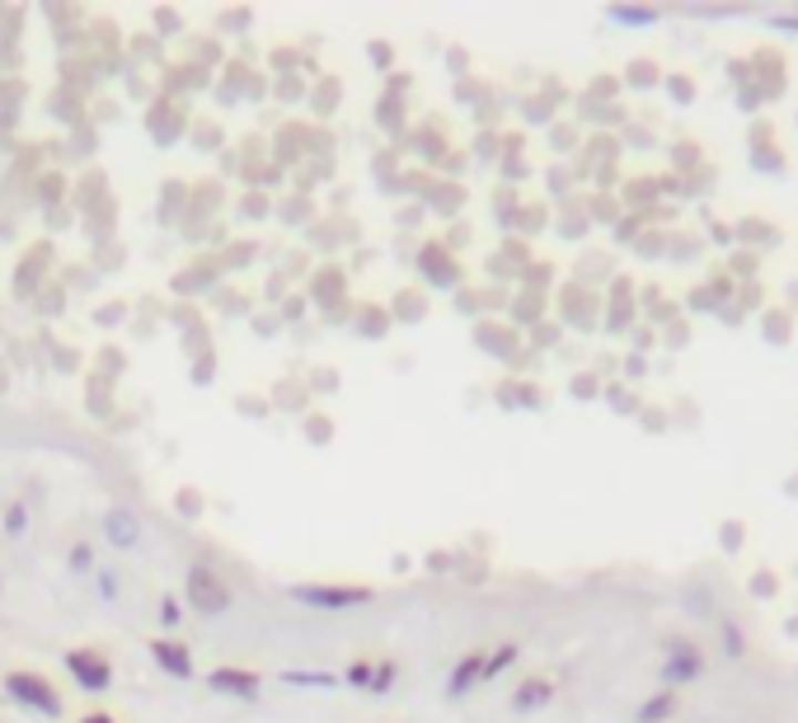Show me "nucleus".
<instances>
[{"label": "nucleus", "mask_w": 798, "mask_h": 723, "mask_svg": "<svg viewBox=\"0 0 798 723\" xmlns=\"http://www.w3.org/2000/svg\"><path fill=\"white\" fill-rule=\"evenodd\" d=\"M6 691H10L24 710H38L43 719H62V695L52 691L48 676H38V672H10V676H6Z\"/></svg>", "instance_id": "1"}, {"label": "nucleus", "mask_w": 798, "mask_h": 723, "mask_svg": "<svg viewBox=\"0 0 798 723\" xmlns=\"http://www.w3.org/2000/svg\"><path fill=\"white\" fill-rule=\"evenodd\" d=\"M291 601H301V607H319V611H348V607H362V601L371 597L367 588H325V582H296V588H287Z\"/></svg>", "instance_id": "2"}, {"label": "nucleus", "mask_w": 798, "mask_h": 723, "mask_svg": "<svg viewBox=\"0 0 798 723\" xmlns=\"http://www.w3.org/2000/svg\"><path fill=\"white\" fill-rule=\"evenodd\" d=\"M188 607H197L203 615H222V611L231 607V588H226V582L216 578L212 569L193 564V569H188Z\"/></svg>", "instance_id": "3"}, {"label": "nucleus", "mask_w": 798, "mask_h": 723, "mask_svg": "<svg viewBox=\"0 0 798 723\" xmlns=\"http://www.w3.org/2000/svg\"><path fill=\"white\" fill-rule=\"evenodd\" d=\"M66 668H71V676H75L85 691H104L109 681H113L109 658H99V653H90V649H75V653H66Z\"/></svg>", "instance_id": "4"}, {"label": "nucleus", "mask_w": 798, "mask_h": 723, "mask_svg": "<svg viewBox=\"0 0 798 723\" xmlns=\"http://www.w3.org/2000/svg\"><path fill=\"white\" fill-rule=\"evenodd\" d=\"M258 672H245V668H216L212 676H207V686L212 691H222V695H239V700H254L258 695Z\"/></svg>", "instance_id": "5"}, {"label": "nucleus", "mask_w": 798, "mask_h": 723, "mask_svg": "<svg viewBox=\"0 0 798 723\" xmlns=\"http://www.w3.org/2000/svg\"><path fill=\"white\" fill-rule=\"evenodd\" d=\"M151 658H155L165 672H174V676H188V672H193L188 649H178L174 639H151Z\"/></svg>", "instance_id": "6"}, {"label": "nucleus", "mask_w": 798, "mask_h": 723, "mask_svg": "<svg viewBox=\"0 0 798 723\" xmlns=\"http://www.w3.org/2000/svg\"><path fill=\"white\" fill-rule=\"evenodd\" d=\"M474 676H484V658H479V653H470L461 668H456V676H451V695H466V691L474 686Z\"/></svg>", "instance_id": "7"}, {"label": "nucleus", "mask_w": 798, "mask_h": 723, "mask_svg": "<svg viewBox=\"0 0 798 723\" xmlns=\"http://www.w3.org/2000/svg\"><path fill=\"white\" fill-rule=\"evenodd\" d=\"M109 540H117V546H136V521H132V512H109Z\"/></svg>", "instance_id": "8"}, {"label": "nucleus", "mask_w": 798, "mask_h": 723, "mask_svg": "<svg viewBox=\"0 0 798 723\" xmlns=\"http://www.w3.org/2000/svg\"><path fill=\"white\" fill-rule=\"evenodd\" d=\"M287 686H338V676L329 672H283Z\"/></svg>", "instance_id": "9"}, {"label": "nucleus", "mask_w": 798, "mask_h": 723, "mask_svg": "<svg viewBox=\"0 0 798 723\" xmlns=\"http://www.w3.org/2000/svg\"><path fill=\"white\" fill-rule=\"evenodd\" d=\"M682 672H700V658H686V653H676V658H672V672H667V676L676 681Z\"/></svg>", "instance_id": "10"}, {"label": "nucleus", "mask_w": 798, "mask_h": 723, "mask_svg": "<svg viewBox=\"0 0 798 723\" xmlns=\"http://www.w3.org/2000/svg\"><path fill=\"white\" fill-rule=\"evenodd\" d=\"M348 681H352V686H371V668H367V662H352Z\"/></svg>", "instance_id": "11"}, {"label": "nucleus", "mask_w": 798, "mask_h": 723, "mask_svg": "<svg viewBox=\"0 0 798 723\" xmlns=\"http://www.w3.org/2000/svg\"><path fill=\"white\" fill-rule=\"evenodd\" d=\"M545 695H550V686H526L522 695H516V705L526 710V705H535V700H545Z\"/></svg>", "instance_id": "12"}, {"label": "nucleus", "mask_w": 798, "mask_h": 723, "mask_svg": "<svg viewBox=\"0 0 798 723\" xmlns=\"http://www.w3.org/2000/svg\"><path fill=\"white\" fill-rule=\"evenodd\" d=\"M667 710H672V700H653V705H644V714H638V719H644V723H653V719H663Z\"/></svg>", "instance_id": "13"}, {"label": "nucleus", "mask_w": 798, "mask_h": 723, "mask_svg": "<svg viewBox=\"0 0 798 723\" xmlns=\"http://www.w3.org/2000/svg\"><path fill=\"white\" fill-rule=\"evenodd\" d=\"M160 615H165V625H174V620H178V601L165 597V601H160Z\"/></svg>", "instance_id": "14"}, {"label": "nucleus", "mask_w": 798, "mask_h": 723, "mask_svg": "<svg viewBox=\"0 0 798 723\" xmlns=\"http://www.w3.org/2000/svg\"><path fill=\"white\" fill-rule=\"evenodd\" d=\"M10 531H14V536L24 531V508H14V512H10Z\"/></svg>", "instance_id": "15"}, {"label": "nucleus", "mask_w": 798, "mask_h": 723, "mask_svg": "<svg viewBox=\"0 0 798 723\" xmlns=\"http://www.w3.org/2000/svg\"><path fill=\"white\" fill-rule=\"evenodd\" d=\"M80 723H113V714H104V710H94V714H85Z\"/></svg>", "instance_id": "16"}]
</instances>
